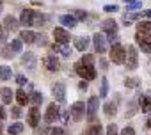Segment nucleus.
Returning a JSON list of instances; mask_svg holds the SVG:
<instances>
[{"mask_svg":"<svg viewBox=\"0 0 151 135\" xmlns=\"http://www.w3.org/2000/svg\"><path fill=\"white\" fill-rule=\"evenodd\" d=\"M43 66L46 68L48 71H59V70H60V62H59V59H57L55 53L45 55V57H43Z\"/></svg>","mask_w":151,"mask_h":135,"instance_id":"obj_10","label":"nucleus"},{"mask_svg":"<svg viewBox=\"0 0 151 135\" xmlns=\"http://www.w3.org/2000/svg\"><path fill=\"white\" fill-rule=\"evenodd\" d=\"M27 123H29V126H32V128L39 126V123H41V112H39L37 107L29 108V112H27Z\"/></svg>","mask_w":151,"mask_h":135,"instance_id":"obj_12","label":"nucleus"},{"mask_svg":"<svg viewBox=\"0 0 151 135\" xmlns=\"http://www.w3.org/2000/svg\"><path fill=\"white\" fill-rule=\"evenodd\" d=\"M52 94H53L55 103H64V101H66V85H64L62 82L53 84V87H52Z\"/></svg>","mask_w":151,"mask_h":135,"instance_id":"obj_11","label":"nucleus"},{"mask_svg":"<svg viewBox=\"0 0 151 135\" xmlns=\"http://www.w3.org/2000/svg\"><path fill=\"white\" fill-rule=\"evenodd\" d=\"M64 133H66V130L64 128H59V126H53L50 130V135H64Z\"/></svg>","mask_w":151,"mask_h":135,"instance_id":"obj_42","label":"nucleus"},{"mask_svg":"<svg viewBox=\"0 0 151 135\" xmlns=\"http://www.w3.org/2000/svg\"><path fill=\"white\" fill-rule=\"evenodd\" d=\"M22 64H23L25 68H29V71H34V70H36V64H37L36 55H34L32 52L23 53V57H22Z\"/></svg>","mask_w":151,"mask_h":135,"instance_id":"obj_14","label":"nucleus"},{"mask_svg":"<svg viewBox=\"0 0 151 135\" xmlns=\"http://www.w3.org/2000/svg\"><path fill=\"white\" fill-rule=\"evenodd\" d=\"M22 114H23L22 107H18V105H16V107H13V108H11V116H13L14 119H20V117H22Z\"/></svg>","mask_w":151,"mask_h":135,"instance_id":"obj_40","label":"nucleus"},{"mask_svg":"<svg viewBox=\"0 0 151 135\" xmlns=\"http://www.w3.org/2000/svg\"><path fill=\"white\" fill-rule=\"evenodd\" d=\"M0 13H2V2H0Z\"/></svg>","mask_w":151,"mask_h":135,"instance_id":"obj_55","label":"nucleus"},{"mask_svg":"<svg viewBox=\"0 0 151 135\" xmlns=\"http://www.w3.org/2000/svg\"><path fill=\"white\" fill-rule=\"evenodd\" d=\"M60 117H62L64 124H68V123H69V114H68V112H62V114H60Z\"/></svg>","mask_w":151,"mask_h":135,"instance_id":"obj_49","label":"nucleus"},{"mask_svg":"<svg viewBox=\"0 0 151 135\" xmlns=\"http://www.w3.org/2000/svg\"><path fill=\"white\" fill-rule=\"evenodd\" d=\"M7 43V32L4 30V27H0V45H6Z\"/></svg>","mask_w":151,"mask_h":135,"instance_id":"obj_43","label":"nucleus"},{"mask_svg":"<svg viewBox=\"0 0 151 135\" xmlns=\"http://www.w3.org/2000/svg\"><path fill=\"white\" fill-rule=\"evenodd\" d=\"M124 85H126L128 89H135V87L140 85V78H137V77H126Z\"/></svg>","mask_w":151,"mask_h":135,"instance_id":"obj_31","label":"nucleus"},{"mask_svg":"<svg viewBox=\"0 0 151 135\" xmlns=\"http://www.w3.org/2000/svg\"><path fill=\"white\" fill-rule=\"evenodd\" d=\"M34 43L39 45V46H46V36L45 34H36V41Z\"/></svg>","mask_w":151,"mask_h":135,"instance_id":"obj_39","label":"nucleus"},{"mask_svg":"<svg viewBox=\"0 0 151 135\" xmlns=\"http://www.w3.org/2000/svg\"><path fill=\"white\" fill-rule=\"evenodd\" d=\"M73 45H75V48H77L78 52H86V50L89 48V45H91V37H87V36H78V37H75Z\"/></svg>","mask_w":151,"mask_h":135,"instance_id":"obj_15","label":"nucleus"},{"mask_svg":"<svg viewBox=\"0 0 151 135\" xmlns=\"http://www.w3.org/2000/svg\"><path fill=\"white\" fill-rule=\"evenodd\" d=\"M103 11H105V13H116V11H117V6H116V4H107V6L103 7Z\"/></svg>","mask_w":151,"mask_h":135,"instance_id":"obj_44","label":"nucleus"},{"mask_svg":"<svg viewBox=\"0 0 151 135\" xmlns=\"http://www.w3.org/2000/svg\"><path fill=\"white\" fill-rule=\"evenodd\" d=\"M119 133V130H117V126L114 124V123H110L109 126H107V135H117Z\"/></svg>","mask_w":151,"mask_h":135,"instance_id":"obj_41","label":"nucleus"},{"mask_svg":"<svg viewBox=\"0 0 151 135\" xmlns=\"http://www.w3.org/2000/svg\"><path fill=\"white\" fill-rule=\"evenodd\" d=\"M16 84H18L20 87H23V85L27 84V78H25L23 75H18V77H16Z\"/></svg>","mask_w":151,"mask_h":135,"instance_id":"obj_45","label":"nucleus"},{"mask_svg":"<svg viewBox=\"0 0 151 135\" xmlns=\"http://www.w3.org/2000/svg\"><path fill=\"white\" fill-rule=\"evenodd\" d=\"M20 41L27 43V45H32L36 41V32H32V30H22L20 32Z\"/></svg>","mask_w":151,"mask_h":135,"instance_id":"obj_20","label":"nucleus"},{"mask_svg":"<svg viewBox=\"0 0 151 135\" xmlns=\"http://www.w3.org/2000/svg\"><path fill=\"white\" fill-rule=\"evenodd\" d=\"M107 64H109L107 60H101V62H100V68H101V70H107V68H109Z\"/></svg>","mask_w":151,"mask_h":135,"instance_id":"obj_51","label":"nucleus"},{"mask_svg":"<svg viewBox=\"0 0 151 135\" xmlns=\"http://www.w3.org/2000/svg\"><path fill=\"white\" fill-rule=\"evenodd\" d=\"M147 128H149V130H151V117H149V119H147Z\"/></svg>","mask_w":151,"mask_h":135,"instance_id":"obj_54","label":"nucleus"},{"mask_svg":"<svg viewBox=\"0 0 151 135\" xmlns=\"http://www.w3.org/2000/svg\"><path fill=\"white\" fill-rule=\"evenodd\" d=\"M135 43L140 46V50L144 53H151V34L135 32Z\"/></svg>","mask_w":151,"mask_h":135,"instance_id":"obj_8","label":"nucleus"},{"mask_svg":"<svg viewBox=\"0 0 151 135\" xmlns=\"http://www.w3.org/2000/svg\"><path fill=\"white\" fill-rule=\"evenodd\" d=\"M48 133H50L48 124H43V126H36L34 128V135H48Z\"/></svg>","mask_w":151,"mask_h":135,"instance_id":"obj_34","label":"nucleus"},{"mask_svg":"<svg viewBox=\"0 0 151 135\" xmlns=\"http://www.w3.org/2000/svg\"><path fill=\"white\" fill-rule=\"evenodd\" d=\"M32 14H34V11L32 9H23L22 11V16H20V25H23V27H32Z\"/></svg>","mask_w":151,"mask_h":135,"instance_id":"obj_16","label":"nucleus"},{"mask_svg":"<svg viewBox=\"0 0 151 135\" xmlns=\"http://www.w3.org/2000/svg\"><path fill=\"white\" fill-rule=\"evenodd\" d=\"M2 27H4V30H6V32H16V30L20 29V22H18L13 14H7V16L4 18Z\"/></svg>","mask_w":151,"mask_h":135,"instance_id":"obj_13","label":"nucleus"},{"mask_svg":"<svg viewBox=\"0 0 151 135\" xmlns=\"http://www.w3.org/2000/svg\"><path fill=\"white\" fill-rule=\"evenodd\" d=\"M142 9V2L140 0H133V2L126 4V11L128 13H135V11H140Z\"/></svg>","mask_w":151,"mask_h":135,"instance_id":"obj_33","label":"nucleus"},{"mask_svg":"<svg viewBox=\"0 0 151 135\" xmlns=\"http://www.w3.org/2000/svg\"><path fill=\"white\" fill-rule=\"evenodd\" d=\"M52 50H53V52H59V50H60V45L53 43V45H52Z\"/></svg>","mask_w":151,"mask_h":135,"instance_id":"obj_52","label":"nucleus"},{"mask_svg":"<svg viewBox=\"0 0 151 135\" xmlns=\"http://www.w3.org/2000/svg\"><path fill=\"white\" fill-rule=\"evenodd\" d=\"M78 87H80L82 91H87V82H80V84H78Z\"/></svg>","mask_w":151,"mask_h":135,"instance_id":"obj_50","label":"nucleus"},{"mask_svg":"<svg viewBox=\"0 0 151 135\" xmlns=\"http://www.w3.org/2000/svg\"><path fill=\"white\" fill-rule=\"evenodd\" d=\"M59 22L64 25V27H69V29H73V27H77V20L73 18V14H62L60 18H59Z\"/></svg>","mask_w":151,"mask_h":135,"instance_id":"obj_22","label":"nucleus"},{"mask_svg":"<svg viewBox=\"0 0 151 135\" xmlns=\"http://www.w3.org/2000/svg\"><path fill=\"white\" fill-rule=\"evenodd\" d=\"M124 64H126V70L128 71H135L137 70V66H139V53H137V48L135 46H128Z\"/></svg>","mask_w":151,"mask_h":135,"instance_id":"obj_5","label":"nucleus"},{"mask_svg":"<svg viewBox=\"0 0 151 135\" xmlns=\"http://www.w3.org/2000/svg\"><path fill=\"white\" fill-rule=\"evenodd\" d=\"M109 57H110V60H112L114 64H124V59H126V48L121 46V45L117 43V45H114V46L110 48Z\"/></svg>","mask_w":151,"mask_h":135,"instance_id":"obj_6","label":"nucleus"},{"mask_svg":"<svg viewBox=\"0 0 151 135\" xmlns=\"http://www.w3.org/2000/svg\"><path fill=\"white\" fill-rule=\"evenodd\" d=\"M11 77H13V70L9 66H0V80L2 82H7V80H11Z\"/></svg>","mask_w":151,"mask_h":135,"instance_id":"obj_25","label":"nucleus"},{"mask_svg":"<svg viewBox=\"0 0 151 135\" xmlns=\"http://www.w3.org/2000/svg\"><path fill=\"white\" fill-rule=\"evenodd\" d=\"M13 91L9 89V87H2V89H0V98H2V103H11L13 101Z\"/></svg>","mask_w":151,"mask_h":135,"instance_id":"obj_23","label":"nucleus"},{"mask_svg":"<svg viewBox=\"0 0 151 135\" xmlns=\"http://www.w3.org/2000/svg\"><path fill=\"white\" fill-rule=\"evenodd\" d=\"M6 117H7V112H6V108L2 105H0V121H4Z\"/></svg>","mask_w":151,"mask_h":135,"instance_id":"obj_47","label":"nucleus"},{"mask_svg":"<svg viewBox=\"0 0 151 135\" xmlns=\"http://www.w3.org/2000/svg\"><path fill=\"white\" fill-rule=\"evenodd\" d=\"M22 131H23V123H18V121L13 123V124L7 128V133H9V135H20Z\"/></svg>","mask_w":151,"mask_h":135,"instance_id":"obj_29","label":"nucleus"},{"mask_svg":"<svg viewBox=\"0 0 151 135\" xmlns=\"http://www.w3.org/2000/svg\"><path fill=\"white\" fill-rule=\"evenodd\" d=\"M29 103H30L32 107H39V105L43 103V94H41V93H30Z\"/></svg>","mask_w":151,"mask_h":135,"instance_id":"obj_27","label":"nucleus"},{"mask_svg":"<svg viewBox=\"0 0 151 135\" xmlns=\"http://www.w3.org/2000/svg\"><path fill=\"white\" fill-rule=\"evenodd\" d=\"M93 43H94V50L98 52V55H103L109 52V43H107V37L103 32H96L93 36Z\"/></svg>","mask_w":151,"mask_h":135,"instance_id":"obj_7","label":"nucleus"},{"mask_svg":"<svg viewBox=\"0 0 151 135\" xmlns=\"http://www.w3.org/2000/svg\"><path fill=\"white\" fill-rule=\"evenodd\" d=\"M59 117H60V107H59V103L52 101V103L46 107V112H45V116H43L45 124H53V123L59 121Z\"/></svg>","mask_w":151,"mask_h":135,"instance_id":"obj_3","label":"nucleus"},{"mask_svg":"<svg viewBox=\"0 0 151 135\" xmlns=\"http://www.w3.org/2000/svg\"><path fill=\"white\" fill-rule=\"evenodd\" d=\"M69 119L73 121V123H78V121H82V117H84V114H86V103L84 101H75L73 105H71V108H69Z\"/></svg>","mask_w":151,"mask_h":135,"instance_id":"obj_4","label":"nucleus"},{"mask_svg":"<svg viewBox=\"0 0 151 135\" xmlns=\"http://www.w3.org/2000/svg\"><path fill=\"white\" fill-rule=\"evenodd\" d=\"M75 73H77L80 78H84L86 82H89V80H94V78H96V70H94V66L82 64L80 60L75 64Z\"/></svg>","mask_w":151,"mask_h":135,"instance_id":"obj_1","label":"nucleus"},{"mask_svg":"<svg viewBox=\"0 0 151 135\" xmlns=\"http://www.w3.org/2000/svg\"><path fill=\"white\" fill-rule=\"evenodd\" d=\"M4 131V124H2V121H0V133Z\"/></svg>","mask_w":151,"mask_h":135,"instance_id":"obj_53","label":"nucleus"},{"mask_svg":"<svg viewBox=\"0 0 151 135\" xmlns=\"http://www.w3.org/2000/svg\"><path fill=\"white\" fill-rule=\"evenodd\" d=\"M59 52H60V55H62V57H69V55L73 53L69 45H60V50H59Z\"/></svg>","mask_w":151,"mask_h":135,"instance_id":"obj_36","label":"nucleus"},{"mask_svg":"<svg viewBox=\"0 0 151 135\" xmlns=\"http://www.w3.org/2000/svg\"><path fill=\"white\" fill-rule=\"evenodd\" d=\"M73 18L77 20V22H78V20H86V18H87V13L82 11V9H77V11L73 13Z\"/></svg>","mask_w":151,"mask_h":135,"instance_id":"obj_37","label":"nucleus"},{"mask_svg":"<svg viewBox=\"0 0 151 135\" xmlns=\"http://www.w3.org/2000/svg\"><path fill=\"white\" fill-rule=\"evenodd\" d=\"M139 107H140V110L146 114V112H151V93H147V94H142L140 98H139Z\"/></svg>","mask_w":151,"mask_h":135,"instance_id":"obj_19","label":"nucleus"},{"mask_svg":"<svg viewBox=\"0 0 151 135\" xmlns=\"http://www.w3.org/2000/svg\"><path fill=\"white\" fill-rule=\"evenodd\" d=\"M80 62H82V64H87V66H94V55H91V53H86V55H82Z\"/></svg>","mask_w":151,"mask_h":135,"instance_id":"obj_35","label":"nucleus"},{"mask_svg":"<svg viewBox=\"0 0 151 135\" xmlns=\"http://www.w3.org/2000/svg\"><path fill=\"white\" fill-rule=\"evenodd\" d=\"M103 108H105V114H107L109 117H114V116L117 114V107H116V103H114V101H107Z\"/></svg>","mask_w":151,"mask_h":135,"instance_id":"obj_30","label":"nucleus"},{"mask_svg":"<svg viewBox=\"0 0 151 135\" xmlns=\"http://www.w3.org/2000/svg\"><path fill=\"white\" fill-rule=\"evenodd\" d=\"M98 108H100V98L98 96H91L86 103V117L87 121L93 124L96 123V114H98Z\"/></svg>","mask_w":151,"mask_h":135,"instance_id":"obj_2","label":"nucleus"},{"mask_svg":"<svg viewBox=\"0 0 151 135\" xmlns=\"http://www.w3.org/2000/svg\"><path fill=\"white\" fill-rule=\"evenodd\" d=\"M121 135H135V130L132 128V126H126L124 130H123V133Z\"/></svg>","mask_w":151,"mask_h":135,"instance_id":"obj_46","label":"nucleus"},{"mask_svg":"<svg viewBox=\"0 0 151 135\" xmlns=\"http://www.w3.org/2000/svg\"><path fill=\"white\" fill-rule=\"evenodd\" d=\"M0 55H2L4 59H13V57H16V55H14V53L9 50V46H7V45L4 46V50H2V52H0Z\"/></svg>","mask_w":151,"mask_h":135,"instance_id":"obj_38","label":"nucleus"},{"mask_svg":"<svg viewBox=\"0 0 151 135\" xmlns=\"http://www.w3.org/2000/svg\"><path fill=\"white\" fill-rule=\"evenodd\" d=\"M7 46H9V50H11L14 55H18V53L22 52V46H23V43L20 41V37H16V39H13V41H11Z\"/></svg>","mask_w":151,"mask_h":135,"instance_id":"obj_26","label":"nucleus"},{"mask_svg":"<svg viewBox=\"0 0 151 135\" xmlns=\"http://www.w3.org/2000/svg\"><path fill=\"white\" fill-rule=\"evenodd\" d=\"M46 22H48V16H46V14L34 11V14H32V27H39V29H41V27L46 25Z\"/></svg>","mask_w":151,"mask_h":135,"instance_id":"obj_17","label":"nucleus"},{"mask_svg":"<svg viewBox=\"0 0 151 135\" xmlns=\"http://www.w3.org/2000/svg\"><path fill=\"white\" fill-rule=\"evenodd\" d=\"M101 30L103 34H110V32H117V22L109 18V20H103L101 22Z\"/></svg>","mask_w":151,"mask_h":135,"instance_id":"obj_18","label":"nucleus"},{"mask_svg":"<svg viewBox=\"0 0 151 135\" xmlns=\"http://www.w3.org/2000/svg\"><path fill=\"white\" fill-rule=\"evenodd\" d=\"M109 96V80L107 78H101V84H100V94L98 98H107Z\"/></svg>","mask_w":151,"mask_h":135,"instance_id":"obj_32","label":"nucleus"},{"mask_svg":"<svg viewBox=\"0 0 151 135\" xmlns=\"http://www.w3.org/2000/svg\"><path fill=\"white\" fill-rule=\"evenodd\" d=\"M137 32H142V34H151V22H149V20L139 22V23H137Z\"/></svg>","mask_w":151,"mask_h":135,"instance_id":"obj_28","label":"nucleus"},{"mask_svg":"<svg viewBox=\"0 0 151 135\" xmlns=\"http://www.w3.org/2000/svg\"><path fill=\"white\" fill-rule=\"evenodd\" d=\"M139 16H144V18H151V9H144V11H140V14Z\"/></svg>","mask_w":151,"mask_h":135,"instance_id":"obj_48","label":"nucleus"},{"mask_svg":"<svg viewBox=\"0 0 151 135\" xmlns=\"http://www.w3.org/2000/svg\"><path fill=\"white\" fill-rule=\"evenodd\" d=\"M14 98H16V103H18V107H23V105H27L29 103V94L20 87L16 93H14Z\"/></svg>","mask_w":151,"mask_h":135,"instance_id":"obj_21","label":"nucleus"},{"mask_svg":"<svg viewBox=\"0 0 151 135\" xmlns=\"http://www.w3.org/2000/svg\"><path fill=\"white\" fill-rule=\"evenodd\" d=\"M86 135H103V126L100 123H93L87 130H86Z\"/></svg>","mask_w":151,"mask_h":135,"instance_id":"obj_24","label":"nucleus"},{"mask_svg":"<svg viewBox=\"0 0 151 135\" xmlns=\"http://www.w3.org/2000/svg\"><path fill=\"white\" fill-rule=\"evenodd\" d=\"M52 36H53V41L57 43V45H69V32L66 30V29H62V27H55L53 29V32H52Z\"/></svg>","mask_w":151,"mask_h":135,"instance_id":"obj_9","label":"nucleus"}]
</instances>
